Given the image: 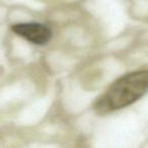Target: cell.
Here are the masks:
<instances>
[{
	"label": "cell",
	"mask_w": 148,
	"mask_h": 148,
	"mask_svg": "<svg viewBox=\"0 0 148 148\" xmlns=\"http://www.w3.org/2000/svg\"><path fill=\"white\" fill-rule=\"evenodd\" d=\"M11 29L19 37L36 45H45L51 40L52 37L51 29L42 23H18L12 25Z\"/></svg>",
	"instance_id": "2"
},
{
	"label": "cell",
	"mask_w": 148,
	"mask_h": 148,
	"mask_svg": "<svg viewBox=\"0 0 148 148\" xmlns=\"http://www.w3.org/2000/svg\"><path fill=\"white\" fill-rule=\"evenodd\" d=\"M148 92V70L131 72L120 77L95 105L97 113L103 115L132 105Z\"/></svg>",
	"instance_id": "1"
}]
</instances>
